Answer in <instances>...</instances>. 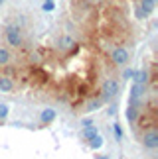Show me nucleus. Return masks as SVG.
Returning a JSON list of instances; mask_svg holds the SVG:
<instances>
[{
    "label": "nucleus",
    "mask_w": 158,
    "mask_h": 159,
    "mask_svg": "<svg viewBox=\"0 0 158 159\" xmlns=\"http://www.w3.org/2000/svg\"><path fill=\"white\" fill-rule=\"evenodd\" d=\"M107 114H109V116H115V114H117V106H111V108L107 110Z\"/></svg>",
    "instance_id": "obj_21"
},
{
    "label": "nucleus",
    "mask_w": 158,
    "mask_h": 159,
    "mask_svg": "<svg viewBox=\"0 0 158 159\" xmlns=\"http://www.w3.org/2000/svg\"><path fill=\"white\" fill-rule=\"evenodd\" d=\"M132 73H135V69H131V67H126V69L123 71V79H125V81H129V79H132Z\"/></svg>",
    "instance_id": "obj_19"
},
{
    "label": "nucleus",
    "mask_w": 158,
    "mask_h": 159,
    "mask_svg": "<svg viewBox=\"0 0 158 159\" xmlns=\"http://www.w3.org/2000/svg\"><path fill=\"white\" fill-rule=\"evenodd\" d=\"M141 143H142V148L148 149V151L158 149V130H156V128H148V130L142 134Z\"/></svg>",
    "instance_id": "obj_3"
},
{
    "label": "nucleus",
    "mask_w": 158,
    "mask_h": 159,
    "mask_svg": "<svg viewBox=\"0 0 158 159\" xmlns=\"http://www.w3.org/2000/svg\"><path fill=\"white\" fill-rule=\"evenodd\" d=\"M121 93V83L117 81V79H107L105 83H103V87H101V98L103 100H109V98H113V96H117Z\"/></svg>",
    "instance_id": "obj_2"
},
{
    "label": "nucleus",
    "mask_w": 158,
    "mask_h": 159,
    "mask_svg": "<svg viewBox=\"0 0 158 159\" xmlns=\"http://www.w3.org/2000/svg\"><path fill=\"white\" fill-rule=\"evenodd\" d=\"M111 61H113V65H117V67H126L129 65V61H131V53L126 47H115V49L111 51Z\"/></svg>",
    "instance_id": "obj_4"
},
{
    "label": "nucleus",
    "mask_w": 158,
    "mask_h": 159,
    "mask_svg": "<svg viewBox=\"0 0 158 159\" xmlns=\"http://www.w3.org/2000/svg\"><path fill=\"white\" fill-rule=\"evenodd\" d=\"M103 102H105V100H103L101 96H97L95 100H91L89 104H87V110H89V112H95V110H99V106L103 104Z\"/></svg>",
    "instance_id": "obj_14"
},
{
    "label": "nucleus",
    "mask_w": 158,
    "mask_h": 159,
    "mask_svg": "<svg viewBox=\"0 0 158 159\" xmlns=\"http://www.w3.org/2000/svg\"><path fill=\"white\" fill-rule=\"evenodd\" d=\"M125 116H126V120H129L131 124H136L138 116H141V108H136V106L129 104V106H126V110H125Z\"/></svg>",
    "instance_id": "obj_8"
},
{
    "label": "nucleus",
    "mask_w": 158,
    "mask_h": 159,
    "mask_svg": "<svg viewBox=\"0 0 158 159\" xmlns=\"http://www.w3.org/2000/svg\"><path fill=\"white\" fill-rule=\"evenodd\" d=\"M97 134H99V130H97V126H89V128H83V138L87 139V142H89V139L93 138V136H97Z\"/></svg>",
    "instance_id": "obj_13"
},
{
    "label": "nucleus",
    "mask_w": 158,
    "mask_h": 159,
    "mask_svg": "<svg viewBox=\"0 0 158 159\" xmlns=\"http://www.w3.org/2000/svg\"><path fill=\"white\" fill-rule=\"evenodd\" d=\"M135 16L138 18V20H144V18H148V16L141 10V6H138V4H136V8H135Z\"/></svg>",
    "instance_id": "obj_18"
},
{
    "label": "nucleus",
    "mask_w": 158,
    "mask_h": 159,
    "mask_svg": "<svg viewBox=\"0 0 158 159\" xmlns=\"http://www.w3.org/2000/svg\"><path fill=\"white\" fill-rule=\"evenodd\" d=\"M42 10H44V12H53V10H56V4H53V0H44V4H42Z\"/></svg>",
    "instance_id": "obj_17"
},
{
    "label": "nucleus",
    "mask_w": 158,
    "mask_h": 159,
    "mask_svg": "<svg viewBox=\"0 0 158 159\" xmlns=\"http://www.w3.org/2000/svg\"><path fill=\"white\" fill-rule=\"evenodd\" d=\"M8 114H10V106L2 102V104H0V120H6V118H8Z\"/></svg>",
    "instance_id": "obj_16"
},
{
    "label": "nucleus",
    "mask_w": 158,
    "mask_h": 159,
    "mask_svg": "<svg viewBox=\"0 0 158 159\" xmlns=\"http://www.w3.org/2000/svg\"><path fill=\"white\" fill-rule=\"evenodd\" d=\"M97 159H111L109 155H97Z\"/></svg>",
    "instance_id": "obj_22"
},
{
    "label": "nucleus",
    "mask_w": 158,
    "mask_h": 159,
    "mask_svg": "<svg viewBox=\"0 0 158 159\" xmlns=\"http://www.w3.org/2000/svg\"><path fill=\"white\" fill-rule=\"evenodd\" d=\"M56 118H57V114H56L53 108H44L42 114H40V122H42V124H52Z\"/></svg>",
    "instance_id": "obj_6"
},
{
    "label": "nucleus",
    "mask_w": 158,
    "mask_h": 159,
    "mask_svg": "<svg viewBox=\"0 0 158 159\" xmlns=\"http://www.w3.org/2000/svg\"><path fill=\"white\" fill-rule=\"evenodd\" d=\"M14 81H12V79L8 77V75H0V93H12V90H14Z\"/></svg>",
    "instance_id": "obj_5"
},
{
    "label": "nucleus",
    "mask_w": 158,
    "mask_h": 159,
    "mask_svg": "<svg viewBox=\"0 0 158 159\" xmlns=\"http://www.w3.org/2000/svg\"><path fill=\"white\" fill-rule=\"evenodd\" d=\"M75 45V41L69 38V35H62V38L57 39V49H62V51H67L71 49V47Z\"/></svg>",
    "instance_id": "obj_10"
},
{
    "label": "nucleus",
    "mask_w": 158,
    "mask_h": 159,
    "mask_svg": "<svg viewBox=\"0 0 158 159\" xmlns=\"http://www.w3.org/2000/svg\"><path fill=\"white\" fill-rule=\"evenodd\" d=\"M4 39H6V45L12 47V49H20L24 45V32L18 24H10L6 26L4 30Z\"/></svg>",
    "instance_id": "obj_1"
},
{
    "label": "nucleus",
    "mask_w": 158,
    "mask_h": 159,
    "mask_svg": "<svg viewBox=\"0 0 158 159\" xmlns=\"http://www.w3.org/2000/svg\"><path fill=\"white\" fill-rule=\"evenodd\" d=\"M132 81H135V83H141V84H146V87H148L150 73H148L146 69H142V71H135V73H132Z\"/></svg>",
    "instance_id": "obj_7"
},
{
    "label": "nucleus",
    "mask_w": 158,
    "mask_h": 159,
    "mask_svg": "<svg viewBox=\"0 0 158 159\" xmlns=\"http://www.w3.org/2000/svg\"><path fill=\"white\" fill-rule=\"evenodd\" d=\"M10 61H12V51L6 45H0V67L8 65Z\"/></svg>",
    "instance_id": "obj_11"
},
{
    "label": "nucleus",
    "mask_w": 158,
    "mask_h": 159,
    "mask_svg": "<svg viewBox=\"0 0 158 159\" xmlns=\"http://www.w3.org/2000/svg\"><path fill=\"white\" fill-rule=\"evenodd\" d=\"M156 2H158V0H141L138 6H141V10L146 16H150V14H154V10H156Z\"/></svg>",
    "instance_id": "obj_9"
},
{
    "label": "nucleus",
    "mask_w": 158,
    "mask_h": 159,
    "mask_svg": "<svg viewBox=\"0 0 158 159\" xmlns=\"http://www.w3.org/2000/svg\"><path fill=\"white\" fill-rule=\"evenodd\" d=\"M79 124H81V128H89V126H95V122H93V118H83Z\"/></svg>",
    "instance_id": "obj_20"
},
{
    "label": "nucleus",
    "mask_w": 158,
    "mask_h": 159,
    "mask_svg": "<svg viewBox=\"0 0 158 159\" xmlns=\"http://www.w3.org/2000/svg\"><path fill=\"white\" fill-rule=\"evenodd\" d=\"M103 143H105V142H103L101 134H97V136H93V138L89 139V148H91V149H101Z\"/></svg>",
    "instance_id": "obj_12"
},
{
    "label": "nucleus",
    "mask_w": 158,
    "mask_h": 159,
    "mask_svg": "<svg viewBox=\"0 0 158 159\" xmlns=\"http://www.w3.org/2000/svg\"><path fill=\"white\" fill-rule=\"evenodd\" d=\"M4 2H6V0H0V6H2V4H4Z\"/></svg>",
    "instance_id": "obj_23"
},
{
    "label": "nucleus",
    "mask_w": 158,
    "mask_h": 159,
    "mask_svg": "<svg viewBox=\"0 0 158 159\" xmlns=\"http://www.w3.org/2000/svg\"><path fill=\"white\" fill-rule=\"evenodd\" d=\"M113 132H115V138H117V142L123 139V128H121L119 122H113Z\"/></svg>",
    "instance_id": "obj_15"
}]
</instances>
